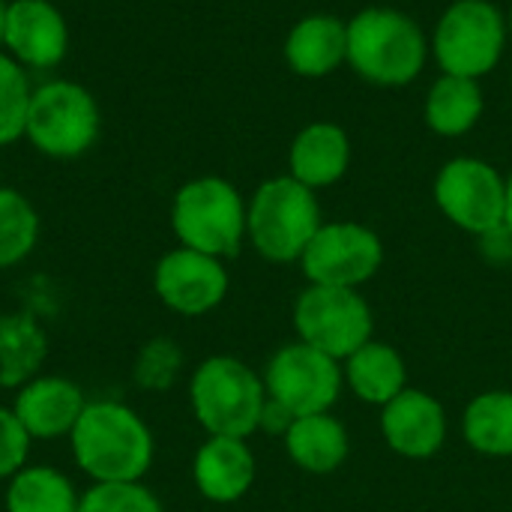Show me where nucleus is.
Returning <instances> with one entry per match:
<instances>
[{"label": "nucleus", "instance_id": "obj_1", "mask_svg": "<svg viewBox=\"0 0 512 512\" xmlns=\"http://www.w3.org/2000/svg\"><path fill=\"white\" fill-rule=\"evenodd\" d=\"M75 465L93 483H138L153 465L150 426L123 402H87L69 435Z\"/></svg>", "mask_w": 512, "mask_h": 512}, {"label": "nucleus", "instance_id": "obj_2", "mask_svg": "<svg viewBox=\"0 0 512 512\" xmlns=\"http://www.w3.org/2000/svg\"><path fill=\"white\" fill-rule=\"evenodd\" d=\"M426 57V33L402 9L369 6L348 21V66L369 84L405 87L423 72Z\"/></svg>", "mask_w": 512, "mask_h": 512}, {"label": "nucleus", "instance_id": "obj_3", "mask_svg": "<svg viewBox=\"0 0 512 512\" xmlns=\"http://www.w3.org/2000/svg\"><path fill=\"white\" fill-rule=\"evenodd\" d=\"M189 405L207 435L249 441L261 429L267 387L264 378L243 360L216 354L195 366L189 381Z\"/></svg>", "mask_w": 512, "mask_h": 512}, {"label": "nucleus", "instance_id": "obj_4", "mask_svg": "<svg viewBox=\"0 0 512 512\" xmlns=\"http://www.w3.org/2000/svg\"><path fill=\"white\" fill-rule=\"evenodd\" d=\"M318 192L291 174L264 180L246 204V237L273 264H294L321 228Z\"/></svg>", "mask_w": 512, "mask_h": 512}, {"label": "nucleus", "instance_id": "obj_5", "mask_svg": "<svg viewBox=\"0 0 512 512\" xmlns=\"http://www.w3.org/2000/svg\"><path fill=\"white\" fill-rule=\"evenodd\" d=\"M171 228L180 246L225 261L246 240V201L225 177H195L174 195Z\"/></svg>", "mask_w": 512, "mask_h": 512}, {"label": "nucleus", "instance_id": "obj_6", "mask_svg": "<svg viewBox=\"0 0 512 512\" xmlns=\"http://www.w3.org/2000/svg\"><path fill=\"white\" fill-rule=\"evenodd\" d=\"M507 36V18L495 3L453 0L438 18L429 48L447 75L480 81L501 63Z\"/></svg>", "mask_w": 512, "mask_h": 512}, {"label": "nucleus", "instance_id": "obj_7", "mask_svg": "<svg viewBox=\"0 0 512 512\" xmlns=\"http://www.w3.org/2000/svg\"><path fill=\"white\" fill-rule=\"evenodd\" d=\"M99 135V105L75 81H48L33 90L24 138L51 159H75Z\"/></svg>", "mask_w": 512, "mask_h": 512}, {"label": "nucleus", "instance_id": "obj_8", "mask_svg": "<svg viewBox=\"0 0 512 512\" xmlns=\"http://www.w3.org/2000/svg\"><path fill=\"white\" fill-rule=\"evenodd\" d=\"M294 330L300 342L345 363L372 339L375 318L360 288L309 285L294 303Z\"/></svg>", "mask_w": 512, "mask_h": 512}, {"label": "nucleus", "instance_id": "obj_9", "mask_svg": "<svg viewBox=\"0 0 512 512\" xmlns=\"http://www.w3.org/2000/svg\"><path fill=\"white\" fill-rule=\"evenodd\" d=\"M435 204L456 228L492 237L504 231L507 177L486 159L456 156L435 177Z\"/></svg>", "mask_w": 512, "mask_h": 512}, {"label": "nucleus", "instance_id": "obj_10", "mask_svg": "<svg viewBox=\"0 0 512 512\" xmlns=\"http://www.w3.org/2000/svg\"><path fill=\"white\" fill-rule=\"evenodd\" d=\"M261 378L267 399L282 405L291 417L327 414L345 387L342 363L306 342L282 345Z\"/></svg>", "mask_w": 512, "mask_h": 512}, {"label": "nucleus", "instance_id": "obj_11", "mask_svg": "<svg viewBox=\"0 0 512 512\" xmlns=\"http://www.w3.org/2000/svg\"><path fill=\"white\" fill-rule=\"evenodd\" d=\"M384 264L381 237L360 222H324L306 246L300 267L309 285L360 288Z\"/></svg>", "mask_w": 512, "mask_h": 512}, {"label": "nucleus", "instance_id": "obj_12", "mask_svg": "<svg viewBox=\"0 0 512 512\" xmlns=\"http://www.w3.org/2000/svg\"><path fill=\"white\" fill-rule=\"evenodd\" d=\"M228 270L222 258L177 246L156 261L153 291L159 303L177 315L198 318L228 297Z\"/></svg>", "mask_w": 512, "mask_h": 512}, {"label": "nucleus", "instance_id": "obj_13", "mask_svg": "<svg viewBox=\"0 0 512 512\" xmlns=\"http://www.w3.org/2000/svg\"><path fill=\"white\" fill-rule=\"evenodd\" d=\"M3 45L9 57L30 69H51L66 57L69 27L48 0H12L6 9Z\"/></svg>", "mask_w": 512, "mask_h": 512}, {"label": "nucleus", "instance_id": "obj_14", "mask_svg": "<svg viewBox=\"0 0 512 512\" xmlns=\"http://www.w3.org/2000/svg\"><path fill=\"white\" fill-rule=\"evenodd\" d=\"M381 435L402 459H432L447 441V411L426 390L408 387L381 408Z\"/></svg>", "mask_w": 512, "mask_h": 512}, {"label": "nucleus", "instance_id": "obj_15", "mask_svg": "<svg viewBox=\"0 0 512 512\" xmlns=\"http://www.w3.org/2000/svg\"><path fill=\"white\" fill-rule=\"evenodd\" d=\"M84 408V390L63 375H36L21 384L12 399V411L30 441L69 438Z\"/></svg>", "mask_w": 512, "mask_h": 512}, {"label": "nucleus", "instance_id": "obj_16", "mask_svg": "<svg viewBox=\"0 0 512 512\" xmlns=\"http://www.w3.org/2000/svg\"><path fill=\"white\" fill-rule=\"evenodd\" d=\"M192 480L201 498L213 504H234L246 498L255 483V453L246 438L207 435L192 459Z\"/></svg>", "mask_w": 512, "mask_h": 512}, {"label": "nucleus", "instance_id": "obj_17", "mask_svg": "<svg viewBox=\"0 0 512 512\" xmlns=\"http://www.w3.org/2000/svg\"><path fill=\"white\" fill-rule=\"evenodd\" d=\"M351 138L339 123L318 120L297 132L288 150V174L309 189H327L348 174Z\"/></svg>", "mask_w": 512, "mask_h": 512}, {"label": "nucleus", "instance_id": "obj_18", "mask_svg": "<svg viewBox=\"0 0 512 512\" xmlns=\"http://www.w3.org/2000/svg\"><path fill=\"white\" fill-rule=\"evenodd\" d=\"M285 63L300 78H327L348 63V21L330 12L300 18L285 39Z\"/></svg>", "mask_w": 512, "mask_h": 512}, {"label": "nucleus", "instance_id": "obj_19", "mask_svg": "<svg viewBox=\"0 0 512 512\" xmlns=\"http://www.w3.org/2000/svg\"><path fill=\"white\" fill-rule=\"evenodd\" d=\"M282 441H285L288 459L306 474L339 471L348 459V450H351L348 429L330 411L297 417Z\"/></svg>", "mask_w": 512, "mask_h": 512}, {"label": "nucleus", "instance_id": "obj_20", "mask_svg": "<svg viewBox=\"0 0 512 512\" xmlns=\"http://www.w3.org/2000/svg\"><path fill=\"white\" fill-rule=\"evenodd\" d=\"M345 384L351 387V393L366 402V405H378L384 408L387 402H393L402 390H408V369L402 354L378 339H369L363 348H357L345 366Z\"/></svg>", "mask_w": 512, "mask_h": 512}, {"label": "nucleus", "instance_id": "obj_21", "mask_svg": "<svg viewBox=\"0 0 512 512\" xmlns=\"http://www.w3.org/2000/svg\"><path fill=\"white\" fill-rule=\"evenodd\" d=\"M483 108H486V99H483L480 81L444 72L429 87L423 114L435 135L459 138V135H468L480 123Z\"/></svg>", "mask_w": 512, "mask_h": 512}, {"label": "nucleus", "instance_id": "obj_22", "mask_svg": "<svg viewBox=\"0 0 512 512\" xmlns=\"http://www.w3.org/2000/svg\"><path fill=\"white\" fill-rule=\"evenodd\" d=\"M48 357V339L30 312L0 315V387L18 390L39 375Z\"/></svg>", "mask_w": 512, "mask_h": 512}, {"label": "nucleus", "instance_id": "obj_23", "mask_svg": "<svg viewBox=\"0 0 512 512\" xmlns=\"http://www.w3.org/2000/svg\"><path fill=\"white\" fill-rule=\"evenodd\" d=\"M81 495L51 465H24L6 486V512H78Z\"/></svg>", "mask_w": 512, "mask_h": 512}, {"label": "nucleus", "instance_id": "obj_24", "mask_svg": "<svg viewBox=\"0 0 512 512\" xmlns=\"http://www.w3.org/2000/svg\"><path fill=\"white\" fill-rule=\"evenodd\" d=\"M462 432L471 450L492 459L512 456V390H489L468 402Z\"/></svg>", "mask_w": 512, "mask_h": 512}, {"label": "nucleus", "instance_id": "obj_25", "mask_svg": "<svg viewBox=\"0 0 512 512\" xmlns=\"http://www.w3.org/2000/svg\"><path fill=\"white\" fill-rule=\"evenodd\" d=\"M39 240V213L15 189L0 186V270L21 264Z\"/></svg>", "mask_w": 512, "mask_h": 512}, {"label": "nucleus", "instance_id": "obj_26", "mask_svg": "<svg viewBox=\"0 0 512 512\" xmlns=\"http://www.w3.org/2000/svg\"><path fill=\"white\" fill-rule=\"evenodd\" d=\"M33 87L9 54L0 51V147L18 141L27 126V108H30Z\"/></svg>", "mask_w": 512, "mask_h": 512}, {"label": "nucleus", "instance_id": "obj_27", "mask_svg": "<svg viewBox=\"0 0 512 512\" xmlns=\"http://www.w3.org/2000/svg\"><path fill=\"white\" fill-rule=\"evenodd\" d=\"M78 512H165L153 489L138 483H93L84 495Z\"/></svg>", "mask_w": 512, "mask_h": 512}, {"label": "nucleus", "instance_id": "obj_28", "mask_svg": "<svg viewBox=\"0 0 512 512\" xmlns=\"http://www.w3.org/2000/svg\"><path fill=\"white\" fill-rule=\"evenodd\" d=\"M183 354L171 339H153L144 345L135 363V381L147 390H168L180 372Z\"/></svg>", "mask_w": 512, "mask_h": 512}, {"label": "nucleus", "instance_id": "obj_29", "mask_svg": "<svg viewBox=\"0 0 512 512\" xmlns=\"http://www.w3.org/2000/svg\"><path fill=\"white\" fill-rule=\"evenodd\" d=\"M30 435L18 423L12 408L0 405V480H12L30 456Z\"/></svg>", "mask_w": 512, "mask_h": 512}, {"label": "nucleus", "instance_id": "obj_30", "mask_svg": "<svg viewBox=\"0 0 512 512\" xmlns=\"http://www.w3.org/2000/svg\"><path fill=\"white\" fill-rule=\"evenodd\" d=\"M504 231L512 237V174L507 177V210H504Z\"/></svg>", "mask_w": 512, "mask_h": 512}, {"label": "nucleus", "instance_id": "obj_31", "mask_svg": "<svg viewBox=\"0 0 512 512\" xmlns=\"http://www.w3.org/2000/svg\"><path fill=\"white\" fill-rule=\"evenodd\" d=\"M6 9H9V3L0 0V45H3V30H6Z\"/></svg>", "mask_w": 512, "mask_h": 512}, {"label": "nucleus", "instance_id": "obj_32", "mask_svg": "<svg viewBox=\"0 0 512 512\" xmlns=\"http://www.w3.org/2000/svg\"><path fill=\"white\" fill-rule=\"evenodd\" d=\"M507 30L512 33V9H510V15H507Z\"/></svg>", "mask_w": 512, "mask_h": 512}, {"label": "nucleus", "instance_id": "obj_33", "mask_svg": "<svg viewBox=\"0 0 512 512\" xmlns=\"http://www.w3.org/2000/svg\"><path fill=\"white\" fill-rule=\"evenodd\" d=\"M510 84H512V75H510Z\"/></svg>", "mask_w": 512, "mask_h": 512}]
</instances>
